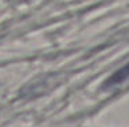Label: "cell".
I'll return each instance as SVG.
<instances>
[{
	"instance_id": "6da1fadb",
	"label": "cell",
	"mask_w": 129,
	"mask_h": 127,
	"mask_svg": "<svg viewBox=\"0 0 129 127\" xmlns=\"http://www.w3.org/2000/svg\"><path fill=\"white\" fill-rule=\"evenodd\" d=\"M129 79V63H126L125 66H122L121 68H118L115 72H113L103 83V87L110 89V87L118 86V85L124 83L125 81Z\"/></svg>"
}]
</instances>
